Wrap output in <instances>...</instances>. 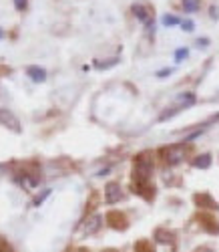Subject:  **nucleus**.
<instances>
[{"label":"nucleus","instance_id":"obj_1","mask_svg":"<svg viewBox=\"0 0 219 252\" xmlns=\"http://www.w3.org/2000/svg\"><path fill=\"white\" fill-rule=\"evenodd\" d=\"M153 167H155V163H153V158L151 154L143 152L135 158V170H133V178L135 180H149L151 174H153Z\"/></svg>","mask_w":219,"mask_h":252},{"label":"nucleus","instance_id":"obj_2","mask_svg":"<svg viewBox=\"0 0 219 252\" xmlns=\"http://www.w3.org/2000/svg\"><path fill=\"white\" fill-rule=\"evenodd\" d=\"M161 156H163V159H165L167 165H179L185 159V156H187V148H185L183 143L169 145V148L161 150Z\"/></svg>","mask_w":219,"mask_h":252},{"label":"nucleus","instance_id":"obj_3","mask_svg":"<svg viewBox=\"0 0 219 252\" xmlns=\"http://www.w3.org/2000/svg\"><path fill=\"white\" fill-rule=\"evenodd\" d=\"M131 190H133L135 194H139V196H143V198L149 200V202L155 198V186H153L149 180H135V178H133Z\"/></svg>","mask_w":219,"mask_h":252},{"label":"nucleus","instance_id":"obj_4","mask_svg":"<svg viewBox=\"0 0 219 252\" xmlns=\"http://www.w3.org/2000/svg\"><path fill=\"white\" fill-rule=\"evenodd\" d=\"M105 220H107V226L113 228V230H127L129 228V218L123 212H119V210H111Z\"/></svg>","mask_w":219,"mask_h":252},{"label":"nucleus","instance_id":"obj_5","mask_svg":"<svg viewBox=\"0 0 219 252\" xmlns=\"http://www.w3.org/2000/svg\"><path fill=\"white\" fill-rule=\"evenodd\" d=\"M0 125H4L6 129H10V131H14V133H20V121H18V117H16L12 111H8V109H0Z\"/></svg>","mask_w":219,"mask_h":252},{"label":"nucleus","instance_id":"obj_6","mask_svg":"<svg viewBox=\"0 0 219 252\" xmlns=\"http://www.w3.org/2000/svg\"><path fill=\"white\" fill-rule=\"evenodd\" d=\"M103 226V216L101 214H91L82 222V234H97Z\"/></svg>","mask_w":219,"mask_h":252},{"label":"nucleus","instance_id":"obj_7","mask_svg":"<svg viewBox=\"0 0 219 252\" xmlns=\"http://www.w3.org/2000/svg\"><path fill=\"white\" fill-rule=\"evenodd\" d=\"M123 200V190H121V186L117 182H109L105 186V202L109 204H117Z\"/></svg>","mask_w":219,"mask_h":252},{"label":"nucleus","instance_id":"obj_8","mask_svg":"<svg viewBox=\"0 0 219 252\" xmlns=\"http://www.w3.org/2000/svg\"><path fill=\"white\" fill-rule=\"evenodd\" d=\"M197 220H199V224L207 230L209 234H219V222L211 216V214H207V212H201V214H197Z\"/></svg>","mask_w":219,"mask_h":252},{"label":"nucleus","instance_id":"obj_9","mask_svg":"<svg viewBox=\"0 0 219 252\" xmlns=\"http://www.w3.org/2000/svg\"><path fill=\"white\" fill-rule=\"evenodd\" d=\"M27 75H28V79H30L32 83H45L47 77H49L47 69H45V67H38V65L27 67Z\"/></svg>","mask_w":219,"mask_h":252},{"label":"nucleus","instance_id":"obj_10","mask_svg":"<svg viewBox=\"0 0 219 252\" xmlns=\"http://www.w3.org/2000/svg\"><path fill=\"white\" fill-rule=\"evenodd\" d=\"M193 202L203 208V210H219V204L209 196V194H195L193 196Z\"/></svg>","mask_w":219,"mask_h":252},{"label":"nucleus","instance_id":"obj_11","mask_svg":"<svg viewBox=\"0 0 219 252\" xmlns=\"http://www.w3.org/2000/svg\"><path fill=\"white\" fill-rule=\"evenodd\" d=\"M131 12H133V14L137 16V20H139V23H143V25H147L149 20L153 18V16H151V12H149V8H147L145 4H139V2L131 6Z\"/></svg>","mask_w":219,"mask_h":252},{"label":"nucleus","instance_id":"obj_12","mask_svg":"<svg viewBox=\"0 0 219 252\" xmlns=\"http://www.w3.org/2000/svg\"><path fill=\"white\" fill-rule=\"evenodd\" d=\"M193 167H197V170H207V167L211 165V154H203V156H197L191 163Z\"/></svg>","mask_w":219,"mask_h":252},{"label":"nucleus","instance_id":"obj_13","mask_svg":"<svg viewBox=\"0 0 219 252\" xmlns=\"http://www.w3.org/2000/svg\"><path fill=\"white\" fill-rule=\"evenodd\" d=\"M161 25H163V27H167V29H171V27H179V25H181V18L167 12V14H163V16H161Z\"/></svg>","mask_w":219,"mask_h":252},{"label":"nucleus","instance_id":"obj_14","mask_svg":"<svg viewBox=\"0 0 219 252\" xmlns=\"http://www.w3.org/2000/svg\"><path fill=\"white\" fill-rule=\"evenodd\" d=\"M201 8V0H183V10L185 14H193Z\"/></svg>","mask_w":219,"mask_h":252},{"label":"nucleus","instance_id":"obj_15","mask_svg":"<svg viewBox=\"0 0 219 252\" xmlns=\"http://www.w3.org/2000/svg\"><path fill=\"white\" fill-rule=\"evenodd\" d=\"M93 65L97 67V69H111V67H115V65H119V59L117 57H113V59H107V61H95Z\"/></svg>","mask_w":219,"mask_h":252},{"label":"nucleus","instance_id":"obj_16","mask_svg":"<svg viewBox=\"0 0 219 252\" xmlns=\"http://www.w3.org/2000/svg\"><path fill=\"white\" fill-rule=\"evenodd\" d=\"M155 240L159 244H169V242H173V234L167 232V230H157V232H155Z\"/></svg>","mask_w":219,"mask_h":252},{"label":"nucleus","instance_id":"obj_17","mask_svg":"<svg viewBox=\"0 0 219 252\" xmlns=\"http://www.w3.org/2000/svg\"><path fill=\"white\" fill-rule=\"evenodd\" d=\"M173 59H175V63H183L185 59H189V49L187 47H179V49H175V55H173Z\"/></svg>","mask_w":219,"mask_h":252},{"label":"nucleus","instance_id":"obj_18","mask_svg":"<svg viewBox=\"0 0 219 252\" xmlns=\"http://www.w3.org/2000/svg\"><path fill=\"white\" fill-rule=\"evenodd\" d=\"M135 252H155V250H153V246H151L149 240H139L135 244Z\"/></svg>","mask_w":219,"mask_h":252},{"label":"nucleus","instance_id":"obj_19","mask_svg":"<svg viewBox=\"0 0 219 252\" xmlns=\"http://www.w3.org/2000/svg\"><path fill=\"white\" fill-rule=\"evenodd\" d=\"M185 32H193L195 31V23H193V20H181V25H179Z\"/></svg>","mask_w":219,"mask_h":252},{"label":"nucleus","instance_id":"obj_20","mask_svg":"<svg viewBox=\"0 0 219 252\" xmlns=\"http://www.w3.org/2000/svg\"><path fill=\"white\" fill-rule=\"evenodd\" d=\"M27 6H28V0H14V8L16 10L23 12V10H27Z\"/></svg>","mask_w":219,"mask_h":252},{"label":"nucleus","instance_id":"obj_21","mask_svg":"<svg viewBox=\"0 0 219 252\" xmlns=\"http://www.w3.org/2000/svg\"><path fill=\"white\" fill-rule=\"evenodd\" d=\"M209 16H211L213 20H219V6L211 4V6H209Z\"/></svg>","mask_w":219,"mask_h":252},{"label":"nucleus","instance_id":"obj_22","mask_svg":"<svg viewBox=\"0 0 219 252\" xmlns=\"http://www.w3.org/2000/svg\"><path fill=\"white\" fill-rule=\"evenodd\" d=\"M171 73H173V67H167V69H161V71H157L155 75H157L159 79H163V77H169Z\"/></svg>","mask_w":219,"mask_h":252},{"label":"nucleus","instance_id":"obj_23","mask_svg":"<svg viewBox=\"0 0 219 252\" xmlns=\"http://www.w3.org/2000/svg\"><path fill=\"white\" fill-rule=\"evenodd\" d=\"M47 196H51V190H45V192H42V194H40V196L34 200V204H36V206H38V204H42V202H45V198H47Z\"/></svg>","mask_w":219,"mask_h":252},{"label":"nucleus","instance_id":"obj_24","mask_svg":"<svg viewBox=\"0 0 219 252\" xmlns=\"http://www.w3.org/2000/svg\"><path fill=\"white\" fill-rule=\"evenodd\" d=\"M195 45H197V47H209V38H197Z\"/></svg>","mask_w":219,"mask_h":252},{"label":"nucleus","instance_id":"obj_25","mask_svg":"<svg viewBox=\"0 0 219 252\" xmlns=\"http://www.w3.org/2000/svg\"><path fill=\"white\" fill-rule=\"evenodd\" d=\"M195 252H213L211 248H207V246H201V248H197Z\"/></svg>","mask_w":219,"mask_h":252},{"label":"nucleus","instance_id":"obj_26","mask_svg":"<svg viewBox=\"0 0 219 252\" xmlns=\"http://www.w3.org/2000/svg\"><path fill=\"white\" fill-rule=\"evenodd\" d=\"M75 252H89V250H84V248H77Z\"/></svg>","mask_w":219,"mask_h":252},{"label":"nucleus","instance_id":"obj_27","mask_svg":"<svg viewBox=\"0 0 219 252\" xmlns=\"http://www.w3.org/2000/svg\"><path fill=\"white\" fill-rule=\"evenodd\" d=\"M0 38H2V31H0Z\"/></svg>","mask_w":219,"mask_h":252}]
</instances>
